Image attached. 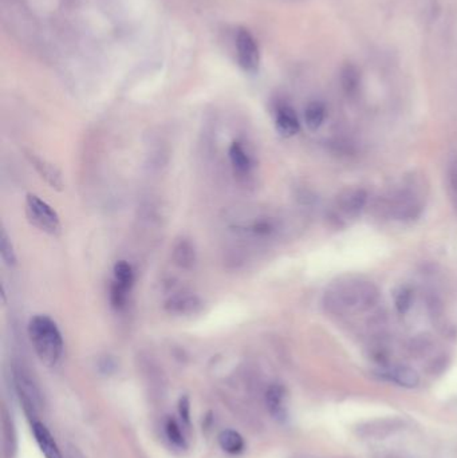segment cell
<instances>
[{"label": "cell", "mask_w": 457, "mask_h": 458, "mask_svg": "<svg viewBox=\"0 0 457 458\" xmlns=\"http://www.w3.org/2000/svg\"><path fill=\"white\" fill-rule=\"evenodd\" d=\"M378 300L379 290L376 284L365 280H349L327 291L323 303L327 311L334 315H342L347 311H369L377 304Z\"/></svg>", "instance_id": "obj_1"}, {"label": "cell", "mask_w": 457, "mask_h": 458, "mask_svg": "<svg viewBox=\"0 0 457 458\" xmlns=\"http://www.w3.org/2000/svg\"><path fill=\"white\" fill-rule=\"evenodd\" d=\"M33 347L46 366H55L63 354V338L57 323L47 315H35L28 323Z\"/></svg>", "instance_id": "obj_2"}, {"label": "cell", "mask_w": 457, "mask_h": 458, "mask_svg": "<svg viewBox=\"0 0 457 458\" xmlns=\"http://www.w3.org/2000/svg\"><path fill=\"white\" fill-rule=\"evenodd\" d=\"M26 212L30 222L40 231L49 235L60 234V220L58 213L37 195H27Z\"/></svg>", "instance_id": "obj_3"}, {"label": "cell", "mask_w": 457, "mask_h": 458, "mask_svg": "<svg viewBox=\"0 0 457 458\" xmlns=\"http://www.w3.org/2000/svg\"><path fill=\"white\" fill-rule=\"evenodd\" d=\"M389 216L396 220L417 219L421 213V201L409 189H399L385 199V208Z\"/></svg>", "instance_id": "obj_4"}, {"label": "cell", "mask_w": 457, "mask_h": 458, "mask_svg": "<svg viewBox=\"0 0 457 458\" xmlns=\"http://www.w3.org/2000/svg\"><path fill=\"white\" fill-rule=\"evenodd\" d=\"M236 54L239 66L245 73L254 74L259 70L260 53L254 35L247 28H240L236 35Z\"/></svg>", "instance_id": "obj_5"}, {"label": "cell", "mask_w": 457, "mask_h": 458, "mask_svg": "<svg viewBox=\"0 0 457 458\" xmlns=\"http://www.w3.org/2000/svg\"><path fill=\"white\" fill-rule=\"evenodd\" d=\"M14 380H15V386H17L20 400L24 405V409L27 412H34L37 407V400H40V391H38L34 380L23 367H15Z\"/></svg>", "instance_id": "obj_6"}, {"label": "cell", "mask_w": 457, "mask_h": 458, "mask_svg": "<svg viewBox=\"0 0 457 458\" xmlns=\"http://www.w3.org/2000/svg\"><path fill=\"white\" fill-rule=\"evenodd\" d=\"M368 202V192L362 188H350L343 191L338 197V208L350 218L361 213Z\"/></svg>", "instance_id": "obj_7"}, {"label": "cell", "mask_w": 457, "mask_h": 458, "mask_svg": "<svg viewBox=\"0 0 457 458\" xmlns=\"http://www.w3.org/2000/svg\"><path fill=\"white\" fill-rule=\"evenodd\" d=\"M31 430L34 434V439L37 441L38 446H40L42 455L46 458H64L62 452H60L58 443L55 442L54 437L51 436L50 430L40 422V421H34L31 425Z\"/></svg>", "instance_id": "obj_8"}, {"label": "cell", "mask_w": 457, "mask_h": 458, "mask_svg": "<svg viewBox=\"0 0 457 458\" xmlns=\"http://www.w3.org/2000/svg\"><path fill=\"white\" fill-rule=\"evenodd\" d=\"M286 390L280 385H273L268 387L266 393V405L273 416V419L279 422H283L287 419V409H286Z\"/></svg>", "instance_id": "obj_9"}, {"label": "cell", "mask_w": 457, "mask_h": 458, "mask_svg": "<svg viewBox=\"0 0 457 458\" xmlns=\"http://www.w3.org/2000/svg\"><path fill=\"white\" fill-rule=\"evenodd\" d=\"M275 126L283 137H293L300 129L298 116L290 106H280L275 117Z\"/></svg>", "instance_id": "obj_10"}, {"label": "cell", "mask_w": 457, "mask_h": 458, "mask_svg": "<svg viewBox=\"0 0 457 458\" xmlns=\"http://www.w3.org/2000/svg\"><path fill=\"white\" fill-rule=\"evenodd\" d=\"M27 156H28V159L31 161L33 166L38 170L40 177L44 179V181L53 189L60 191L63 188V181H62V177H60V173L53 164L47 162L46 159H40V157L35 156V155H27Z\"/></svg>", "instance_id": "obj_11"}, {"label": "cell", "mask_w": 457, "mask_h": 458, "mask_svg": "<svg viewBox=\"0 0 457 458\" xmlns=\"http://www.w3.org/2000/svg\"><path fill=\"white\" fill-rule=\"evenodd\" d=\"M386 378L405 389H415L420 383L417 371L409 366H396L383 374Z\"/></svg>", "instance_id": "obj_12"}, {"label": "cell", "mask_w": 457, "mask_h": 458, "mask_svg": "<svg viewBox=\"0 0 457 458\" xmlns=\"http://www.w3.org/2000/svg\"><path fill=\"white\" fill-rule=\"evenodd\" d=\"M220 448L228 455H239L244 450V439L236 430H223L218 437Z\"/></svg>", "instance_id": "obj_13"}, {"label": "cell", "mask_w": 457, "mask_h": 458, "mask_svg": "<svg viewBox=\"0 0 457 458\" xmlns=\"http://www.w3.org/2000/svg\"><path fill=\"white\" fill-rule=\"evenodd\" d=\"M230 159H231V164L235 168V170L241 175L248 173L252 166V161H251L248 152L244 149V146L240 142H234L231 145Z\"/></svg>", "instance_id": "obj_14"}, {"label": "cell", "mask_w": 457, "mask_h": 458, "mask_svg": "<svg viewBox=\"0 0 457 458\" xmlns=\"http://www.w3.org/2000/svg\"><path fill=\"white\" fill-rule=\"evenodd\" d=\"M135 283V272L129 263L121 260L114 265V281L113 284L123 290L125 292H129Z\"/></svg>", "instance_id": "obj_15"}, {"label": "cell", "mask_w": 457, "mask_h": 458, "mask_svg": "<svg viewBox=\"0 0 457 458\" xmlns=\"http://www.w3.org/2000/svg\"><path fill=\"white\" fill-rule=\"evenodd\" d=\"M326 117V107L322 102L314 100L307 105L304 110V121L310 130H317L320 127Z\"/></svg>", "instance_id": "obj_16"}, {"label": "cell", "mask_w": 457, "mask_h": 458, "mask_svg": "<svg viewBox=\"0 0 457 458\" xmlns=\"http://www.w3.org/2000/svg\"><path fill=\"white\" fill-rule=\"evenodd\" d=\"M173 259L181 268H191L195 264V249L192 244L187 240H181L175 247Z\"/></svg>", "instance_id": "obj_17"}, {"label": "cell", "mask_w": 457, "mask_h": 458, "mask_svg": "<svg viewBox=\"0 0 457 458\" xmlns=\"http://www.w3.org/2000/svg\"><path fill=\"white\" fill-rule=\"evenodd\" d=\"M165 436L168 441L176 446V448H187V441L184 437V433L181 432V426L175 419H168L165 422Z\"/></svg>", "instance_id": "obj_18"}, {"label": "cell", "mask_w": 457, "mask_h": 458, "mask_svg": "<svg viewBox=\"0 0 457 458\" xmlns=\"http://www.w3.org/2000/svg\"><path fill=\"white\" fill-rule=\"evenodd\" d=\"M342 87L347 96H353L357 93L358 86H359V73L354 66L347 64L343 71H342Z\"/></svg>", "instance_id": "obj_19"}, {"label": "cell", "mask_w": 457, "mask_h": 458, "mask_svg": "<svg viewBox=\"0 0 457 458\" xmlns=\"http://www.w3.org/2000/svg\"><path fill=\"white\" fill-rule=\"evenodd\" d=\"M0 256H1V260L10 265V267H14L17 264V255H15V251H14V247L10 241V238L8 235L6 234V231L3 229L1 231V240H0Z\"/></svg>", "instance_id": "obj_20"}, {"label": "cell", "mask_w": 457, "mask_h": 458, "mask_svg": "<svg viewBox=\"0 0 457 458\" xmlns=\"http://www.w3.org/2000/svg\"><path fill=\"white\" fill-rule=\"evenodd\" d=\"M412 301H413V292L409 287H402L398 290L395 298V304L397 308L398 314L405 315L411 307H412Z\"/></svg>", "instance_id": "obj_21"}, {"label": "cell", "mask_w": 457, "mask_h": 458, "mask_svg": "<svg viewBox=\"0 0 457 458\" xmlns=\"http://www.w3.org/2000/svg\"><path fill=\"white\" fill-rule=\"evenodd\" d=\"M447 179H448V191L451 195V200L457 209V156H454L448 162Z\"/></svg>", "instance_id": "obj_22"}, {"label": "cell", "mask_w": 457, "mask_h": 458, "mask_svg": "<svg viewBox=\"0 0 457 458\" xmlns=\"http://www.w3.org/2000/svg\"><path fill=\"white\" fill-rule=\"evenodd\" d=\"M199 303L196 298L185 297V298H176L171 301L172 311L179 312V314H188L191 311H195V307H198Z\"/></svg>", "instance_id": "obj_23"}, {"label": "cell", "mask_w": 457, "mask_h": 458, "mask_svg": "<svg viewBox=\"0 0 457 458\" xmlns=\"http://www.w3.org/2000/svg\"><path fill=\"white\" fill-rule=\"evenodd\" d=\"M179 414L182 423L189 426L191 423V403L188 397H181L179 402Z\"/></svg>", "instance_id": "obj_24"}, {"label": "cell", "mask_w": 457, "mask_h": 458, "mask_svg": "<svg viewBox=\"0 0 457 458\" xmlns=\"http://www.w3.org/2000/svg\"><path fill=\"white\" fill-rule=\"evenodd\" d=\"M431 347V338L428 335H418L417 338L413 339L411 343V350L413 353H424Z\"/></svg>", "instance_id": "obj_25"}]
</instances>
